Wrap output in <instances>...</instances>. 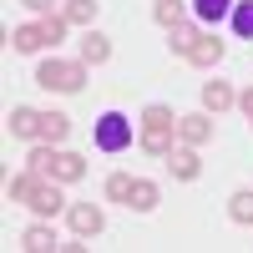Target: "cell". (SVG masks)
Listing matches in <instances>:
<instances>
[{"mask_svg": "<svg viewBox=\"0 0 253 253\" xmlns=\"http://www.w3.org/2000/svg\"><path fill=\"white\" fill-rule=\"evenodd\" d=\"M228 218H233V223H253V187H238V193L233 198H228Z\"/></svg>", "mask_w": 253, "mask_h": 253, "instance_id": "603a6c76", "label": "cell"}, {"mask_svg": "<svg viewBox=\"0 0 253 253\" xmlns=\"http://www.w3.org/2000/svg\"><path fill=\"white\" fill-rule=\"evenodd\" d=\"M26 208H31L36 218H56V213H66V193H61V182H56V177H41Z\"/></svg>", "mask_w": 253, "mask_h": 253, "instance_id": "3957f363", "label": "cell"}, {"mask_svg": "<svg viewBox=\"0 0 253 253\" xmlns=\"http://www.w3.org/2000/svg\"><path fill=\"white\" fill-rule=\"evenodd\" d=\"M248 122H253V117H248Z\"/></svg>", "mask_w": 253, "mask_h": 253, "instance_id": "f546056e", "label": "cell"}, {"mask_svg": "<svg viewBox=\"0 0 253 253\" xmlns=\"http://www.w3.org/2000/svg\"><path fill=\"white\" fill-rule=\"evenodd\" d=\"M107 198H112V203H132V177H126V172H112V177H107Z\"/></svg>", "mask_w": 253, "mask_h": 253, "instance_id": "484cf974", "label": "cell"}, {"mask_svg": "<svg viewBox=\"0 0 253 253\" xmlns=\"http://www.w3.org/2000/svg\"><path fill=\"white\" fill-rule=\"evenodd\" d=\"M142 126H162V132H177V117H172V107L152 101V107H142Z\"/></svg>", "mask_w": 253, "mask_h": 253, "instance_id": "cb8c5ba5", "label": "cell"}, {"mask_svg": "<svg viewBox=\"0 0 253 253\" xmlns=\"http://www.w3.org/2000/svg\"><path fill=\"white\" fill-rule=\"evenodd\" d=\"M76 61H81V66H107V61H112V36H101L96 26H91V31H81Z\"/></svg>", "mask_w": 253, "mask_h": 253, "instance_id": "5b68a950", "label": "cell"}, {"mask_svg": "<svg viewBox=\"0 0 253 253\" xmlns=\"http://www.w3.org/2000/svg\"><path fill=\"white\" fill-rule=\"evenodd\" d=\"M10 137L36 142V137H41V112H36V107H10Z\"/></svg>", "mask_w": 253, "mask_h": 253, "instance_id": "7c38bea8", "label": "cell"}, {"mask_svg": "<svg viewBox=\"0 0 253 253\" xmlns=\"http://www.w3.org/2000/svg\"><path fill=\"white\" fill-rule=\"evenodd\" d=\"M223 56H228V46H223L218 36H208V31H203V36L193 41V51H187V61H193V66H203V71H213Z\"/></svg>", "mask_w": 253, "mask_h": 253, "instance_id": "ba28073f", "label": "cell"}, {"mask_svg": "<svg viewBox=\"0 0 253 253\" xmlns=\"http://www.w3.org/2000/svg\"><path fill=\"white\" fill-rule=\"evenodd\" d=\"M36 86L71 96V91H81V86H86V66H81V61H61V56H46V61L36 66Z\"/></svg>", "mask_w": 253, "mask_h": 253, "instance_id": "6da1fadb", "label": "cell"}, {"mask_svg": "<svg viewBox=\"0 0 253 253\" xmlns=\"http://www.w3.org/2000/svg\"><path fill=\"white\" fill-rule=\"evenodd\" d=\"M193 15L198 26H218L223 15H233V0H193Z\"/></svg>", "mask_w": 253, "mask_h": 253, "instance_id": "ac0fdd59", "label": "cell"}, {"mask_svg": "<svg viewBox=\"0 0 253 253\" xmlns=\"http://www.w3.org/2000/svg\"><path fill=\"white\" fill-rule=\"evenodd\" d=\"M26 10H36V15H51V0H20Z\"/></svg>", "mask_w": 253, "mask_h": 253, "instance_id": "f1b7e54d", "label": "cell"}, {"mask_svg": "<svg viewBox=\"0 0 253 253\" xmlns=\"http://www.w3.org/2000/svg\"><path fill=\"white\" fill-rule=\"evenodd\" d=\"M228 107H238V96H233V86L228 81H203V112H228Z\"/></svg>", "mask_w": 253, "mask_h": 253, "instance_id": "4fadbf2b", "label": "cell"}, {"mask_svg": "<svg viewBox=\"0 0 253 253\" xmlns=\"http://www.w3.org/2000/svg\"><path fill=\"white\" fill-rule=\"evenodd\" d=\"M182 0H152V20H157V26L162 31H172V26H182Z\"/></svg>", "mask_w": 253, "mask_h": 253, "instance_id": "ffe728a7", "label": "cell"}, {"mask_svg": "<svg viewBox=\"0 0 253 253\" xmlns=\"http://www.w3.org/2000/svg\"><path fill=\"white\" fill-rule=\"evenodd\" d=\"M20 248H31V253H51V248H61V243H56V228H51L46 218L31 223L26 233H20Z\"/></svg>", "mask_w": 253, "mask_h": 253, "instance_id": "5bb4252c", "label": "cell"}, {"mask_svg": "<svg viewBox=\"0 0 253 253\" xmlns=\"http://www.w3.org/2000/svg\"><path fill=\"white\" fill-rule=\"evenodd\" d=\"M41 26H46V41L56 46V41H66V31H71V20H66V15H41Z\"/></svg>", "mask_w": 253, "mask_h": 253, "instance_id": "4316f807", "label": "cell"}, {"mask_svg": "<svg viewBox=\"0 0 253 253\" xmlns=\"http://www.w3.org/2000/svg\"><path fill=\"white\" fill-rule=\"evenodd\" d=\"M91 142L101 147V152H122V147H132V117H122V112H101L96 126H91Z\"/></svg>", "mask_w": 253, "mask_h": 253, "instance_id": "7a4b0ae2", "label": "cell"}, {"mask_svg": "<svg viewBox=\"0 0 253 253\" xmlns=\"http://www.w3.org/2000/svg\"><path fill=\"white\" fill-rule=\"evenodd\" d=\"M177 142H187V147H208V142H213V112L177 117Z\"/></svg>", "mask_w": 253, "mask_h": 253, "instance_id": "8992f818", "label": "cell"}, {"mask_svg": "<svg viewBox=\"0 0 253 253\" xmlns=\"http://www.w3.org/2000/svg\"><path fill=\"white\" fill-rule=\"evenodd\" d=\"M167 167H172V177H177V182H198V177H203L198 147H187V142H177L172 152H167Z\"/></svg>", "mask_w": 253, "mask_h": 253, "instance_id": "52a82bcc", "label": "cell"}, {"mask_svg": "<svg viewBox=\"0 0 253 253\" xmlns=\"http://www.w3.org/2000/svg\"><path fill=\"white\" fill-rule=\"evenodd\" d=\"M36 172L26 167V172H15V177H5V203H31V193H36Z\"/></svg>", "mask_w": 253, "mask_h": 253, "instance_id": "e0dca14e", "label": "cell"}, {"mask_svg": "<svg viewBox=\"0 0 253 253\" xmlns=\"http://www.w3.org/2000/svg\"><path fill=\"white\" fill-rule=\"evenodd\" d=\"M238 112H243V117H253V86H243V91H238Z\"/></svg>", "mask_w": 253, "mask_h": 253, "instance_id": "83f0119b", "label": "cell"}, {"mask_svg": "<svg viewBox=\"0 0 253 253\" xmlns=\"http://www.w3.org/2000/svg\"><path fill=\"white\" fill-rule=\"evenodd\" d=\"M66 137H71V117L66 112H41V142H56L61 147Z\"/></svg>", "mask_w": 253, "mask_h": 253, "instance_id": "9a60e30c", "label": "cell"}, {"mask_svg": "<svg viewBox=\"0 0 253 253\" xmlns=\"http://www.w3.org/2000/svg\"><path fill=\"white\" fill-rule=\"evenodd\" d=\"M162 203V193H157V182H147V177H132V213H152V208Z\"/></svg>", "mask_w": 253, "mask_h": 253, "instance_id": "2e32d148", "label": "cell"}, {"mask_svg": "<svg viewBox=\"0 0 253 253\" xmlns=\"http://www.w3.org/2000/svg\"><path fill=\"white\" fill-rule=\"evenodd\" d=\"M66 218H71V233H76V238H96L101 228H107V213H101L96 203H71Z\"/></svg>", "mask_w": 253, "mask_h": 253, "instance_id": "277c9868", "label": "cell"}, {"mask_svg": "<svg viewBox=\"0 0 253 253\" xmlns=\"http://www.w3.org/2000/svg\"><path fill=\"white\" fill-rule=\"evenodd\" d=\"M233 36H238V41H253V0L233 5Z\"/></svg>", "mask_w": 253, "mask_h": 253, "instance_id": "d4e9b609", "label": "cell"}, {"mask_svg": "<svg viewBox=\"0 0 253 253\" xmlns=\"http://www.w3.org/2000/svg\"><path fill=\"white\" fill-rule=\"evenodd\" d=\"M198 36H203V31L182 20V26H172V31H167V46H172V56H182V61H187V51H193V41H198Z\"/></svg>", "mask_w": 253, "mask_h": 253, "instance_id": "7402d4cb", "label": "cell"}, {"mask_svg": "<svg viewBox=\"0 0 253 253\" xmlns=\"http://www.w3.org/2000/svg\"><path fill=\"white\" fill-rule=\"evenodd\" d=\"M10 46H15L20 56L46 51V46H51V41H46V26H41V20H31V26H15V31H10Z\"/></svg>", "mask_w": 253, "mask_h": 253, "instance_id": "30bf717a", "label": "cell"}, {"mask_svg": "<svg viewBox=\"0 0 253 253\" xmlns=\"http://www.w3.org/2000/svg\"><path fill=\"white\" fill-rule=\"evenodd\" d=\"M137 147H142L147 157H162V162H167V152H172V147H177V132H162V126H142Z\"/></svg>", "mask_w": 253, "mask_h": 253, "instance_id": "8fae6325", "label": "cell"}, {"mask_svg": "<svg viewBox=\"0 0 253 253\" xmlns=\"http://www.w3.org/2000/svg\"><path fill=\"white\" fill-rule=\"evenodd\" d=\"M96 10H101L96 0H66V10H61V15H66L71 26H81V31H91V26H96Z\"/></svg>", "mask_w": 253, "mask_h": 253, "instance_id": "d6986e66", "label": "cell"}, {"mask_svg": "<svg viewBox=\"0 0 253 253\" xmlns=\"http://www.w3.org/2000/svg\"><path fill=\"white\" fill-rule=\"evenodd\" d=\"M51 157H56V142H36L31 152H26V167L36 177H51Z\"/></svg>", "mask_w": 253, "mask_h": 253, "instance_id": "44dd1931", "label": "cell"}, {"mask_svg": "<svg viewBox=\"0 0 253 253\" xmlns=\"http://www.w3.org/2000/svg\"><path fill=\"white\" fill-rule=\"evenodd\" d=\"M51 177H56L61 187L81 182V177H86V157H76V152H61V147H56V157H51Z\"/></svg>", "mask_w": 253, "mask_h": 253, "instance_id": "9c48e42d", "label": "cell"}]
</instances>
